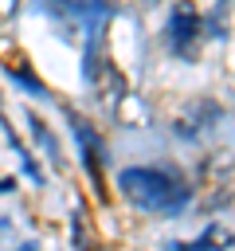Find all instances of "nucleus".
Returning a JSON list of instances; mask_svg holds the SVG:
<instances>
[{"mask_svg":"<svg viewBox=\"0 0 235 251\" xmlns=\"http://www.w3.org/2000/svg\"><path fill=\"white\" fill-rule=\"evenodd\" d=\"M118 188L121 196L141 208V212H153V216H180L192 200V188L168 173V169H149V165H133V169H121L118 173Z\"/></svg>","mask_w":235,"mask_h":251,"instance_id":"obj_1","label":"nucleus"},{"mask_svg":"<svg viewBox=\"0 0 235 251\" xmlns=\"http://www.w3.org/2000/svg\"><path fill=\"white\" fill-rule=\"evenodd\" d=\"M196 35H200V16H196V8H192V4H176L172 16H168V24H164V43H168V51L184 59V55L192 51Z\"/></svg>","mask_w":235,"mask_h":251,"instance_id":"obj_2","label":"nucleus"},{"mask_svg":"<svg viewBox=\"0 0 235 251\" xmlns=\"http://www.w3.org/2000/svg\"><path fill=\"white\" fill-rule=\"evenodd\" d=\"M4 71H8V75H12V78L24 86V90H31V98H47V86H43L35 75H27V71H16V67H4Z\"/></svg>","mask_w":235,"mask_h":251,"instance_id":"obj_3","label":"nucleus"},{"mask_svg":"<svg viewBox=\"0 0 235 251\" xmlns=\"http://www.w3.org/2000/svg\"><path fill=\"white\" fill-rule=\"evenodd\" d=\"M27 129H31V137H35V141H39L47 153H55V137L47 133V126H43L39 118H31V114H27Z\"/></svg>","mask_w":235,"mask_h":251,"instance_id":"obj_4","label":"nucleus"},{"mask_svg":"<svg viewBox=\"0 0 235 251\" xmlns=\"http://www.w3.org/2000/svg\"><path fill=\"white\" fill-rule=\"evenodd\" d=\"M12 188H16V180H12V176H4V180H0V192H12Z\"/></svg>","mask_w":235,"mask_h":251,"instance_id":"obj_5","label":"nucleus"}]
</instances>
